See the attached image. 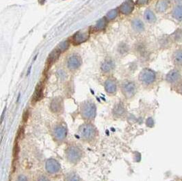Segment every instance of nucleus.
<instances>
[{"label":"nucleus","instance_id":"nucleus-3","mask_svg":"<svg viewBox=\"0 0 182 181\" xmlns=\"http://www.w3.org/2000/svg\"><path fill=\"white\" fill-rule=\"evenodd\" d=\"M89 34L87 31H79L73 37V42L75 44H81L88 40Z\"/></svg>","mask_w":182,"mask_h":181},{"label":"nucleus","instance_id":"nucleus-11","mask_svg":"<svg viewBox=\"0 0 182 181\" xmlns=\"http://www.w3.org/2000/svg\"><path fill=\"white\" fill-rule=\"evenodd\" d=\"M123 89L126 94L132 95L133 94H134L135 86L133 83H127L126 84H125Z\"/></svg>","mask_w":182,"mask_h":181},{"label":"nucleus","instance_id":"nucleus-4","mask_svg":"<svg viewBox=\"0 0 182 181\" xmlns=\"http://www.w3.org/2000/svg\"><path fill=\"white\" fill-rule=\"evenodd\" d=\"M134 8V3L132 0H128V1H126L125 2H124L123 4L120 6V11L122 12L123 14H130L131 12L133 11Z\"/></svg>","mask_w":182,"mask_h":181},{"label":"nucleus","instance_id":"nucleus-16","mask_svg":"<svg viewBox=\"0 0 182 181\" xmlns=\"http://www.w3.org/2000/svg\"><path fill=\"white\" fill-rule=\"evenodd\" d=\"M117 14H118V11L116 9H114L107 12L106 17L108 20L111 21L115 19L116 16H117Z\"/></svg>","mask_w":182,"mask_h":181},{"label":"nucleus","instance_id":"nucleus-10","mask_svg":"<svg viewBox=\"0 0 182 181\" xmlns=\"http://www.w3.org/2000/svg\"><path fill=\"white\" fill-rule=\"evenodd\" d=\"M145 20L149 23H154L156 21V16L153 12L150 10H147L145 12Z\"/></svg>","mask_w":182,"mask_h":181},{"label":"nucleus","instance_id":"nucleus-14","mask_svg":"<svg viewBox=\"0 0 182 181\" xmlns=\"http://www.w3.org/2000/svg\"><path fill=\"white\" fill-rule=\"evenodd\" d=\"M42 91H43L42 86H41V85L37 86V90H36L34 95V99H35V101H39V100L41 99L42 95Z\"/></svg>","mask_w":182,"mask_h":181},{"label":"nucleus","instance_id":"nucleus-17","mask_svg":"<svg viewBox=\"0 0 182 181\" xmlns=\"http://www.w3.org/2000/svg\"><path fill=\"white\" fill-rule=\"evenodd\" d=\"M175 62L178 64H182V51H179L175 55Z\"/></svg>","mask_w":182,"mask_h":181},{"label":"nucleus","instance_id":"nucleus-1","mask_svg":"<svg viewBox=\"0 0 182 181\" xmlns=\"http://www.w3.org/2000/svg\"><path fill=\"white\" fill-rule=\"evenodd\" d=\"M155 79V74L149 69H145L140 74V79L144 84H149L154 82Z\"/></svg>","mask_w":182,"mask_h":181},{"label":"nucleus","instance_id":"nucleus-8","mask_svg":"<svg viewBox=\"0 0 182 181\" xmlns=\"http://www.w3.org/2000/svg\"><path fill=\"white\" fill-rule=\"evenodd\" d=\"M60 54V51L58 49H56L53 51V52L51 53L49 56L48 57V62L50 64H52V63H54L55 61L57 60V59L58 58L59 55Z\"/></svg>","mask_w":182,"mask_h":181},{"label":"nucleus","instance_id":"nucleus-15","mask_svg":"<svg viewBox=\"0 0 182 181\" xmlns=\"http://www.w3.org/2000/svg\"><path fill=\"white\" fill-rule=\"evenodd\" d=\"M105 25H106V21H105V19H101L97 22L95 27L97 30H101V29L105 28Z\"/></svg>","mask_w":182,"mask_h":181},{"label":"nucleus","instance_id":"nucleus-19","mask_svg":"<svg viewBox=\"0 0 182 181\" xmlns=\"http://www.w3.org/2000/svg\"><path fill=\"white\" fill-rule=\"evenodd\" d=\"M148 1H149V0H137L136 4L139 6L145 5V4L148 3Z\"/></svg>","mask_w":182,"mask_h":181},{"label":"nucleus","instance_id":"nucleus-7","mask_svg":"<svg viewBox=\"0 0 182 181\" xmlns=\"http://www.w3.org/2000/svg\"><path fill=\"white\" fill-rule=\"evenodd\" d=\"M173 16L177 20H182V5H177L173 10Z\"/></svg>","mask_w":182,"mask_h":181},{"label":"nucleus","instance_id":"nucleus-9","mask_svg":"<svg viewBox=\"0 0 182 181\" xmlns=\"http://www.w3.org/2000/svg\"><path fill=\"white\" fill-rule=\"evenodd\" d=\"M132 25L133 28L137 31H143L144 28H145V27H144L143 23L140 20H139V19H135V20L133 21Z\"/></svg>","mask_w":182,"mask_h":181},{"label":"nucleus","instance_id":"nucleus-13","mask_svg":"<svg viewBox=\"0 0 182 181\" xmlns=\"http://www.w3.org/2000/svg\"><path fill=\"white\" fill-rule=\"evenodd\" d=\"M105 88H106V90H107V92H114L116 90L115 84H114L112 81H107L106 83H105Z\"/></svg>","mask_w":182,"mask_h":181},{"label":"nucleus","instance_id":"nucleus-6","mask_svg":"<svg viewBox=\"0 0 182 181\" xmlns=\"http://www.w3.org/2000/svg\"><path fill=\"white\" fill-rule=\"evenodd\" d=\"M179 77H180L179 72L177 70H173V71L169 72L168 75H167L166 79L168 82L174 83L179 79Z\"/></svg>","mask_w":182,"mask_h":181},{"label":"nucleus","instance_id":"nucleus-5","mask_svg":"<svg viewBox=\"0 0 182 181\" xmlns=\"http://www.w3.org/2000/svg\"><path fill=\"white\" fill-rule=\"evenodd\" d=\"M169 5H170L169 0H160L156 5V10L159 12H165L168 9Z\"/></svg>","mask_w":182,"mask_h":181},{"label":"nucleus","instance_id":"nucleus-12","mask_svg":"<svg viewBox=\"0 0 182 181\" xmlns=\"http://www.w3.org/2000/svg\"><path fill=\"white\" fill-rule=\"evenodd\" d=\"M114 65L112 62L110 60H108V61H105V62L103 64L102 67H101V69H102L103 71L108 72V71H110L111 70H112L114 69Z\"/></svg>","mask_w":182,"mask_h":181},{"label":"nucleus","instance_id":"nucleus-18","mask_svg":"<svg viewBox=\"0 0 182 181\" xmlns=\"http://www.w3.org/2000/svg\"><path fill=\"white\" fill-rule=\"evenodd\" d=\"M69 42L68 41H64V42H61V43L59 44L58 47L57 49H58L60 51V52H64V51H65V50H67V49L69 48Z\"/></svg>","mask_w":182,"mask_h":181},{"label":"nucleus","instance_id":"nucleus-2","mask_svg":"<svg viewBox=\"0 0 182 181\" xmlns=\"http://www.w3.org/2000/svg\"><path fill=\"white\" fill-rule=\"evenodd\" d=\"M82 64L81 59L80 58L79 56L76 55H71L69 57L68 61H67V65L70 69L71 70H75L77 69V68L80 67Z\"/></svg>","mask_w":182,"mask_h":181}]
</instances>
